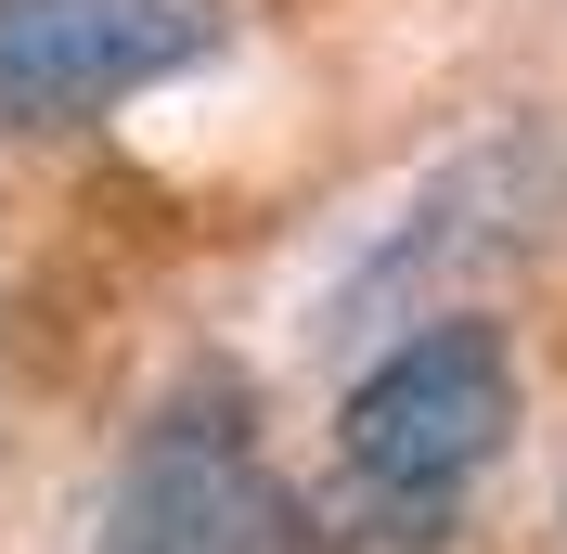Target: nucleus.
Returning <instances> with one entry per match:
<instances>
[{
	"instance_id": "1",
	"label": "nucleus",
	"mask_w": 567,
	"mask_h": 554,
	"mask_svg": "<svg viewBox=\"0 0 567 554\" xmlns=\"http://www.w3.org/2000/svg\"><path fill=\"white\" fill-rule=\"evenodd\" d=\"M503 439H516V348H503L491 310L413 322L336 400V464H349V490L374 503L388 542H439L452 503L503 464Z\"/></svg>"
},
{
	"instance_id": "2",
	"label": "nucleus",
	"mask_w": 567,
	"mask_h": 554,
	"mask_svg": "<svg viewBox=\"0 0 567 554\" xmlns=\"http://www.w3.org/2000/svg\"><path fill=\"white\" fill-rule=\"evenodd\" d=\"M104 554H322L297 478L258 439L246 375H181L104 490Z\"/></svg>"
},
{
	"instance_id": "3",
	"label": "nucleus",
	"mask_w": 567,
	"mask_h": 554,
	"mask_svg": "<svg viewBox=\"0 0 567 554\" xmlns=\"http://www.w3.org/2000/svg\"><path fill=\"white\" fill-rule=\"evenodd\" d=\"M219 52V0H0V142L116 116Z\"/></svg>"
}]
</instances>
